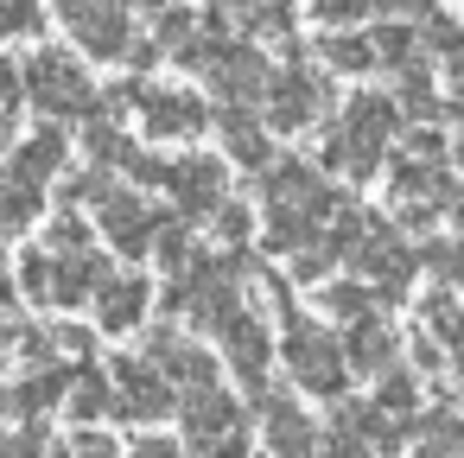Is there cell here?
Listing matches in <instances>:
<instances>
[{
  "label": "cell",
  "instance_id": "obj_1",
  "mask_svg": "<svg viewBox=\"0 0 464 458\" xmlns=\"http://www.w3.org/2000/svg\"><path fill=\"white\" fill-rule=\"evenodd\" d=\"M286 363H293V375H299L305 388H318V395H337V388H343V356H337V344H331L324 331H312V325H299V331L286 337Z\"/></svg>",
  "mask_w": 464,
  "mask_h": 458
},
{
  "label": "cell",
  "instance_id": "obj_2",
  "mask_svg": "<svg viewBox=\"0 0 464 458\" xmlns=\"http://www.w3.org/2000/svg\"><path fill=\"white\" fill-rule=\"evenodd\" d=\"M33 96H39V109H83L90 102V83H83V71L71 64V58H33Z\"/></svg>",
  "mask_w": 464,
  "mask_h": 458
},
{
  "label": "cell",
  "instance_id": "obj_3",
  "mask_svg": "<svg viewBox=\"0 0 464 458\" xmlns=\"http://www.w3.org/2000/svg\"><path fill=\"white\" fill-rule=\"evenodd\" d=\"M318 77H305V71H286V77H274V122L280 128H305L312 122V109H318Z\"/></svg>",
  "mask_w": 464,
  "mask_h": 458
},
{
  "label": "cell",
  "instance_id": "obj_4",
  "mask_svg": "<svg viewBox=\"0 0 464 458\" xmlns=\"http://www.w3.org/2000/svg\"><path fill=\"white\" fill-rule=\"evenodd\" d=\"M204 122H210L204 102H191V96H172V90L147 96V128H153V134H198Z\"/></svg>",
  "mask_w": 464,
  "mask_h": 458
},
{
  "label": "cell",
  "instance_id": "obj_5",
  "mask_svg": "<svg viewBox=\"0 0 464 458\" xmlns=\"http://www.w3.org/2000/svg\"><path fill=\"white\" fill-rule=\"evenodd\" d=\"M166 185H172L191 210H210L217 191H223V172H217V160H179V166L166 172Z\"/></svg>",
  "mask_w": 464,
  "mask_h": 458
},
{
  "label": "cell",
  "instance_id": "obj_6",
  "mask_svg": "<svg viewBox=\"0 0 464 458\" xmlns=\"http://www.w3.org/2000/svg\"><path fill=\"white\" fill-rule=\"evenodd\" d=\"M185 414H191V433H198V439H217L223 426H236V407H229V395H210L204 382L191 388V401H185Z\"/></svg>",
  "mask_w": 464,
  "mask_h": 458
},
{
  "label": "cell",
  "instance_id": "obj_7",
  "mask_svg": "<svg viewBox=\"0 0 464 458\" xmlns=\"http://www.w3.org/2000/svg\"><path fill=\"white\" fill-rule=\"evenodd\" d=\"M140 306H147V280H115V287H102V325H109V331H128V325L140 318Z\"/></svg>",
  "mask_w": 464,
  "mask_h": 458
},
{
  "label": "cell",
  "instance_id": "obj_8",
  "mask_svg": "<svg viewBox=\"0 0 464 458\" xmlns=\"http://www.w3.org/2000/svg\"><path fill=\"white\" fill-rule=\"evenodd\" d=\"M121 388H128V407H134L140 420L166 414V401H172V395H166V382H153L140 363H121Z\"/></svg>",
  "mask_w": 464,
  "mask_h": 458
},
{
  "label": "cell",
  "instance_id": "obj_9",
  "mask_svg": "<svg viewBox=\"0 0 464 458\" xmlns=\"http://www.w3.org/2000/svg\"><path fill=\"white\" fill-rule=\"evenodd\" d=\"M102 229H115V242H121V248H140L153 223H147V210H140L134 198H115V204H102Z\"/></svg>",
  "mask_w": 464,
  "mask_h": 458
},
{
  "label": "cell",
  "instance_id": "obj_10",
  "mask_svg": "<svg viewBox=\"0 0 464 458\" xmlns=\"http://www.w3.org/2000/svg\"><path fill=\"white\" fill-rule=\"evenodd\" d=\"M223 134H229V147H236L248 166H267V141H261V134H255L242 115H223Z\"/></svg>",
  "mask_w": 464,
  "mask_h": 458
},
{
  "label": "cell",
  "instance_id": "obj_11",
  "mask_svg": "<svg viewBox=\"0 0 464 458\" xmlns=\"http://www.w3.org/2000/svg\"><path fill=\"white\" fill-rule=\"evenodd\" d=\"M324 52L337 58V71H369V64H375V52H369V45H356V39H331Z\"/></svg>",
  "mask_w": 464,
  "mask_h": 458
},
{
  "label": "cell",
  "instance_id": "obj_12",
  "mask_svg": "<svg viewBox=\"0 0 464 458\" xmlns=\"http://www.w3.org/2000/svg\"><path fill=\"white\" fill-rule=\"evenodd\" d=\"M39 14H33V0H0V33H33Z\"/></svg>",
  "mask_w": 464,
  "mask_h": 458
},
{
  "label": "cell",
  "instance_id": "obj_13",
  "mask_svg": "<svg viewBox=\"0 0 464 458\" xmlns=\"http://www.w3.org/2000/svg\"><path fill=\"white\" fill-rule=\"evenodd\" d=\"M274 445H312V433L299 426L293 407H274Z\"/></svg>",
  "mask_w": 464,
  "mask_h": 458
},
{
  "label": "cell",
  "instance_id": "obj_14",
  "mask_svg": "<svg viewBox=\"0 0 464 458\" xmlns=\"http://www.w3.org/2000/svg\"><path fill=\"white\" fill-rule=\"evenodd\" d=\"M432 331H439V337H458V331H464V318H458V306H451V299H439V306H432Z\"/></svg>",
  "mask_w": 464,
  "mask_h": 458
},
{
  "label": "cell",
  "instance_id": "obj_15",
  "mask_svg": "<svg viewBox=\"0 0 464 458\" xmlns=\"http://www.w3.org/2000/svg\"><path fill=\"white\" fill-rule=\"evenodd\" d=\"M318 14L324 20H350V14H362V0H318Z\"/></svg>",
  "mask_w": 464,
  "mask_h": 458
},
{
  "label": "cell",
  "instance_id": "obj_16",
  "mask_svg": "<svg viewBox=\"0 0 464 458\" xmlns=\"http://www.w3.org/2000/svg\"><path fill=\"white\" fill-rule=\"evenodd\" d=\"M458 382H464V363H458Z\"/></svg>",
  "mask_w": 464,
  "mask_h": 458
}]
</instances>
